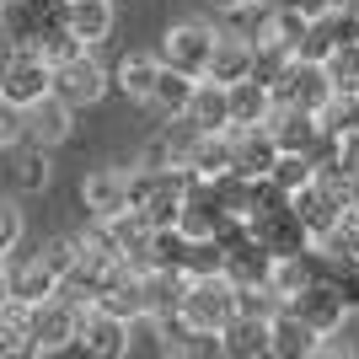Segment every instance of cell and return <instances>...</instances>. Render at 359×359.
I'll return each instance as SVG.
<instances>
[{"label": "cell", "instance_id": "cell-13", "mask_svg": "<svg viewBox=\"0 0 359 359\" xmlns=\"http://www.w3.org/2000/svg\"><path fill=\"white\" fill-rule=\"evenodd\" d=\"M263 129L273 135V145L279 150H311L316 145V113L311 107H295V102H273L269 118H263Z\"/></svg>", "mask_w": 359, "mask_h": 359}, {"label": "cell", "instance_id": "cell-17", "mask_svg": "<svg viewBox=\"0 0 359 359\" xmlns=\"http://www.w3.org/2000/svg\"><path fill=\"white\" fill-rule=\"evenodd\" d=\"M247 70H252V38H241V32H215V48H210L204 75L220 81V86H231V81H241Z\"/></svg>", "mask_w": 359, "mask_h": 359}, {"label": "cell", "instance_id": "cell-36", "mask_svg": "<svg viewBox=\"0 0 359 359\" xmlns=\"http://www.w3.org/2000/svg\"><path fill=\"white\" fill-rule=\"evenodd\" d=\"M344 210H359V172L344 177Z\"/></svg>", "mask_w": 359, "mask_h": 359}, {"label": "cell", "instance_id": "cell-6", "mask_svg": "<svg viewBox=\"0 0 359 359\" xmlns=\"http://www.w3.org/2000/svg\"><path fill=\"white\" fill-rule=\"evenodd\" d=\"M285 311H295L306 327H316L322 338H332V332H344V322H348V300L338 295L327 279H311V285H300L295 295L285 300Z\"/></svg>", "mask_w": 359, "mask_h": 359}, {"label": "cell", "instance_id": "cell-38", "mask_svg": "<svg viewBox=\"0 0 359 359\" xmlns=\"http://www.w3.org/2000/svg\"><path fill=\"white\" fill-rule=\"evenodd\" d=\"M210 6H215V11H220V16H225V11H231V6H241V0H210Z\"/></svg>", "mask_w": 359, "mask_h": 359}, {"label": "cell", "instance_id": "cell-35", "mask_svg": "<svg viewBox=\"0 0 359 359\" xmlns=\"http://www.w3.org/2000/svg\"><path fill=\"white\" fill-rule=\"evenodd\" d=\"M269 6H285V11H300V16H322L327 0H269Z\"/></svg>", "mask_w": 359, "mask_h": 359}, {"label": "cell", "instance_id": "cell-8", "mask_svg": "<svg viewBox=\"0 0 359 359\" xmlns=\"http://www.w3.org/2000/svg\"><path fill=\"white\" fill-rule=\"evenodd\" d=\"M75 344L97 359H118L129 348V322L102 306H81V322H75Z\"/></svg>", "mask_w": 359, "mask_h": 359}, {"label": "cell", "instance_id": "cell-16", "mask_svg": "<svg viewBox=\"0 0 359 359\" xmlns=\"http://www.w3.org/2000/svg\"><path fill=\"white\" fill-rule=\"evenodd\" d=\"M54 290H60V273L48 269V263H43L38 252L6 269V295H11V300H22V306H38V300H48Z\"/></svg>", "mask_w": 359, "mask_h": 359}, {"label": "cell", "instance_id": "cell-5", "mask_svg": "<svg viewBox=\"0 0 359 359\" xmlns=\"http://www.w3.org/2000/svg\"><path fill=\"white\" fill-rule=\"evenodd\" d=\"M75 322H81V306L60 295L27 306V354H60L65 344H75Z\"/></svg>", "mask_w": 359, "mask_h": 359}, {"label": "cell", "instance_id": "cell-20", "mask_svg": "<svg viewBox=\"0 0 359 359\" xmlns=\"http://www.w3.org/2000/svg\"><path fill=\"white\" fill-rule=\"evenodd\" d=\"M182 285H188V273L177 269H140V290H145V311L150 316H177V300H182Z\"/></svg>", "mask_w": 359, "mask_h": 359}, {"label": "cell", "instance_id": "cell-31", "mask_svg": "<svg viewBox=\"0 0 359 359\" xmlns=\"http://www.w3.org/2000/svg\"><path fill=\"white\" fill-rule=\"evenodd\" d=\"M156 70H161V60H150V54H129V60L118 65V86L135 97V102H145L150 81H156Z\"/></svg>", "mask_w": 359, "mask_h": 359}, {"label": "cell", "instance_id": "cell-41", "mask_svg": "<svg viewBox=\"0 0 359 359\" xmlns=\"http://www.w3.org/2000/svg\"><path fill=\"white\" fill-rule=\"evenodd\" d=\"M348 6H354V16H359V0H348Z\"/></svg>", "mask_w": 359, "mask_h": 359}, {"label": "cell", "instance_id": "cell-28", "mask_svg": "<svg viewBox=\"0 0 359 359\" xmlns=\"http://www.w3.org/2000/svg\"><path fill=\"white\" fill-rule=\"evenodd\" d=\"M263 177H273L285 194H295V188H306V182L316 177V166H311V156H306V150H279V156H273V166L263 172Z\"/></svg>", "mask_w": 359, "mask_h": 359}, {"label": "cell", "instance_id": "cell-9", "mask_svg": "<svg viewBox=\"0 0 359 359\" xmlns=\"http://www.w3.org/2000/svg\"><path fill=\"white\" fill-rule=\"evenodd\" d=\"M75 113L54 97V91H43L38 102H27L22 107V145H43V150H54L60 140H70V129H75Z\"/></svg>", "mask_w": 359, "mask_h": 359}, {"label": "cell", "instance_id": "cell-29", "mask_svg": "<svg viewBox=\"0 0 359 359\" xmlns=\"http://www.w3.org/2000/svg\"><path fill=\"white\" fill-rule=\"evenodd\" d=\"M295 60V54H290L285 43H273V38H252V81H263V86L273 91V81H279V75H285V65Z\"/></svg>", "mask_w": 359, "mask_h": 359}, {"label": "cell", "instance_id": "cell-24", "mask_svg": "<svg viewBox=\"0 0 359 359\" xmlns=\"http://www.w3.org/2000/svg\"><path fill=\"white\" fill-rule=\"evenodd\" d=\"M316 129H322V135H354L359 129V97L354 91H332L327 102L316 107Z\"/></svg>", "mask_w": 359, "mask_h": 359}, {"label": "cell", "instance_id": "cell-37", "mask_svg": "<svg viewBox=\"0 0 359 359\" xmlns=\"http://www.w3.org/2000/svg\"><path fill=\"white\" fill-rule=\"evenodd\" d=\"M11 54H16V48L6 43V38H0V81H6V65H11Z\"/></svg>", "mask_w": 359, "mask_h": 359}, {"label": "cell", "instance_id": "cell-23", "mask_svg": "<svg viewBox=\"0 0 359 359\" xmlns=\"http://www.w3.org/2000/svg\"><path fill=\"white\" fill-rule=\"evenodd\" d=\"M225 107H231V123H263L273 107V91L263 81H252V75H241V81L225 86Z\"/></svg>", "mask_w": 359, "mask_h": 359}, {"label": "cell", "instance_id": "cell-40", "mask_svg": "<svg viewBox=\"0 0 359 359\" xmlns=\"http://www.w3.org/2000/svg\"><path fill=\"white\" fill-rule=\"evenodd\" d=\"M327 6H348V0H327Z\"/></svg>", "mask_w": 359, "mask_h": 359}, {"label": "cell", "instance_id": "cell-19", "mask_svg": "<svg viewBox=\"0 0 359 359\" xmlns=\"http://www.w3.org/2000/svg\"><path fill=\"white\" fill-rule=\"evenodd\" d=\"M182 118H194L204 135H215V129H231L225 86H220V81H210V75H198V81H194V97H188V107H182Z\"/></svg>", "mask_w": 359, "mask_h": 359}, {"label": "cell", "instance_id": "cell-2", "mask_svg": "<svg viewBox=\"0 0 359 359\" xmlns=\"http://www.w3.org/2000/svg\"><path fill=\"white\" fill-rule=\"evenodd\" d=\"M231 316H236V285H231L220 269H215V273H188L172 322L188 327V332H220Z\"/></svg>", "mask_w": 359, "mask_h": 359}, {"label": "cell", "instance_id": "cell-12", "mask_svg": "<svg viewBox=\"0 0 359 359\" xmlns=\"http://www.w3.org/2000/svg\"><path fill=\"white\" fill-rule=\"evenodd\" d=\"M48 91V60L43 54H32V48H16L11 65H6V81H0V97H11L16 107L38 102Z\"/></svg>", "mask_w": 359, "mask_h": 359}, {"label": "cell", "instance_id": "cell-10", "mask_svg": "<svg viewBox=\"0 0 359 359\" xmlns=\"http://www.w3.org/2000/svg\"><path fill=\"white\" fill-rule=\"evenodd\" d=\"M332 97V81H327V70L322 65H311V60H290L285 65V75L273 81V102H295V107H322Z\"/></svg>", "mask_w": 359, "mask_h": 359}, {"label": "cell", "instance_id": "cell-33", "mask_svg": "<svg viewBox=\"0 0 359 359\" xmlns=\"http://www.w3.org/2000/svg\"><path fill=\"white\" fill-rule=\"evenodd\" d=\"M22 145V107L11 97H0V150H16Z\"/></svg>", "mask_w": 359, "mask_h": 359}, {"label": "cell", "instance_id": "cell-25", "mask_svg": "<svg viewBox=\"0 0 359 359\" xmlns=\"http://www.w3.org/2000/svg\"><path fill=\"white\" fill-rule=\"evenodd\" d=\"M316 252H327V257H338V263H354L359 269V210H344L338 215V225H332L322 241H311Z\"/></svg>", "mask_w": 359, "mask_h": 359}, {"label": "cell", "instance_id": "cell-21", "mask_svg": "<svg viewBox=\"0 0 359 359\" xmlns=\"http://www.w3.org/2000/svg\"><path fill=\"white\" fill-rule=\"evenodd\" d=\"M65 16H70V32L86 48H97L113 32V0H65Z\"/></svg>", "mask_w": 359, "mask_h": 359}, {"label": "cell", "instance_id": "cell-1", "mask_svg": "<svg viewBox=\"0 0 359 359\" xmlns=\"http://www.w3.org/2000/svg\"><path fill=\"white\" fill-rule=\"evenodd\" d=\"M0 38L11 48H32L43 54L48 65L86 48L70 32V16H65V0H0Z\"/></svg>", "mask_w": 359, "mask_h": 359}, {"label": "cell", "instance_id": "cell-34", "mask_svg": "<svg viewBox=\"0 0 359 359\" xmlns=\"http://www.w3.org/2000/svg\"><path fill=\"white\" fill-rule=\"evenodd\" d=\"M22 241V210L16 204H0V252H11Z\"/></svg>", "mask_w": 359, "mask_h": 359}, {"label": "cell", "instance_id": "cell-39", "mask_svg": "<svg viewBox=\"0 0 359 359\" xmlns=\"http://www.w3.org/2000/svg\"><path fill=\"white\" fill-rule=\"evenodd\" d=\"M6 269H11V252H0V285H6Z\"/></svg>", "mask_w": 359, "mask_h": 359}, {"label": "cell", "instance_id": "cell-15", "mask_svg": "<svg viewBox=\"0 0 359 359\" xmlns=\"http://www.w3.org/2000/svg\"><path fill=\"white\" fill-rule=\"evenodd\" d=\"M316 344H322V332L306 327L295 311H285V306H279V311L269 316V354H273V359H311Z\"/></svg>", "mask_w": 359, "mask_h": 359}, {"label": "cell", "instance_id": "cell-30", "mask_svg": "<svg viewBox=\"0 0 359 359\" xmlns=\"http://www.w3.org/2000/svg\"><path fill=\"white\" fill-rule=\"evenodd\" d=\"M322 70H327L332 91H354V97H359V43L332 48L327 60H322Z\"/></svg>", "mask_w": 359, "mask_h": 359}, {"label": "cell", "instance_id": "cell-32", "mask_svg": "<svg viewBox=\"0 0 359 359\" xmlns=\"http://www.w3.org/2000/svg\"><path fill=\"white\" fill-rule=\"evenodd\" d=\"M43 182H48V150H43V145H27L22 156H16V188L38 194Z\"/></svg>", "mask_w": 359, "mask_h": 359}, {"label": "cell", "instance_id": "cell-27", "mask_svg": "<svg viewBox=\"0 0 359 359\" xmlns=\"http://www.w3.org/2000/svg\"><path fill=\"white\" fill-rule=\"evenodd\" d=\"M27 354V306L22 300H0V359Z\"/></svg>", "mask_w": 359, "mask_h": 359}, {"label": "cell", "instance_id": "cell-14", "mask_svg": "<svg viewBox=\"0 0 359 359\" xmlns=\"http://www.w3.org/2000/svg\"><path fill=\"white\" fill-rule=\"evenodd\" d=\"M81 204H86L91 220H107V215L129 210V172H118V166L91 172V177L81 182Z\"/></svg>", "mask_w": 359, "mask_h": 359}, {"label": "cell", "instance_id": "cell-18", "mask_svg": "<svg viewBox=\"0 0 359 359\" xmlns=\"http://www.w3.org/2000/svg\"><path fill=\"white\" fill-rule=\"evenodd\" d=\"M220 354L231 359H263L269 354V316H231L220 327Z\"/></svg>", "mask_w": 359, "mask_h": 359}, {"label": "cell", "instance_id": "cell-11", "mask_svg": "<svg viewBox=\"0 0 359 359\" xmlns=\"http://www.w3.org/2000/svg\"><path fill=\"white\" fill-rule=\"evenodd\" d=\"M247 231H252V236L263 241L273 257H285V252H306V247H311L306 225L295 220V210H290V204H273V210L252 215V220H247Z\"/></svg>", "mask_w": 359, "mask_h": 359}, {"label": "cell", "instance_id": "cell-26", "mask_svg": "<svg viewBox=\"0 0 359 359\" xmlns=\"http://www.w3.org/2000/svg\"><path fill=\"white\" fill-rule=\"evenodd\" d=\"M231 166V135L225 129H215V135H198L194 156H188V172H198V177H215V172H225Z\"/></svg>", "mask_w": 359, "mask_h": 359}, {"label": "cell", "instance_id": "cell-7", "mask_svg": "<svg viewBox=\"0 0 359 359\" xmlns=\"http://www.w3.org/2000/svg\"><path fill=\"white\" fill-rule=\"evenodd\" d=\"M215 22H177V27H166L161 38V65H172V70L182 75H204V65H210V48H215Z\"/></svg>", "mask_w": 359, "mask_h": 359}, {"label": "cell", "instance_id": "cell-22", "mask_svg": "<svg viewBox=\"0 0 359 359\" xmlns=\"http://www.w3.org/2000/svg\"><path fill=\"white\" fill-rule=\"evenodd\" d=\"M194 81L198 75H182V70H172V65H161L156 81H150V91H145V102L156 107L161 118H177L182 107H188V97H194Z\"/></svg>", "mask_w": 359, "mask_h": 359}, {"label": "cell", "instance_id": "cell-4", "mask_svg": "<svg viewBox=\"0 0 359 359\" xmlns=\"http://www.w3.org/2000/svg\"><path fill=\"white\" fill-rule=\"evenodd\" d=\"M231 225V215H225L220 194H215L210 177H198V172H188V182H182V204H177V231L194 241H215Z\"/></svg>", "mask_w": 359, "mask_h": 359}, {"label": "cell", "instance_id": "cell-3", "mask_svg": "<svg viewBox=\"0 0 359 359\" xmlns=\"http://www.w3.org/2000/svg\"><path fill=\"white\" fill-rule=\"evenodd\" d=\"M48 91H54L70 113L97 107L102 91H107V70H102V60H97L91 48H75V54H65V60L48 65Z\"/></svg>", "mask_w": 359, "mask_h": 359}]
</instances>
